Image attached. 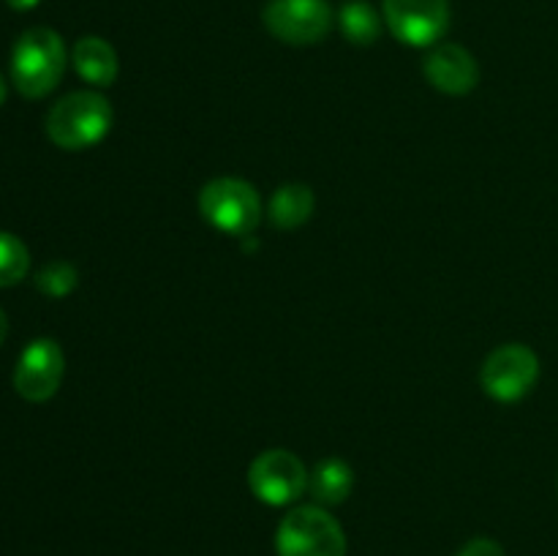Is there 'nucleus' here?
<instances>
[{"label":"nucleus","instance_id":"obj_1","mask_svg":"<svg viewBox=\"0 0 558 556\" xmlns=\"http://www.w3.org/2000/svg\"><path fill=\"white\" fill-rule=\"evenodd\" d=\"M65 44L52 27H31L11 49V82L25 98H44L60 85Z\"/></svg>","mask_w":558,"mask_h":556},{"label":"nucleus","instance_id":"obj_15","mask_svg":"<svg viewBox=\"0 0 558 556\" xmlns=\"http://www.w3.org/2000/svg\"><path fill=\"white\" fill-rule=\"evenodd\" d=\"M31 270V254L27 245L16 234L0 229V289L14 287Z\"/></svg>","mask_w":558,"mask_h":556},{"label":"nucleus","instance_id":"obj_7","mask_svg":"<svg viewBox=\"0 0 558 556\" xmlns=\"http://www.w3.org/2000/svg\"><path fill=\"white\" fill-rule=\"evenodd\" d=\"M381 16L407 47H436L450 27V0H381Z\"/></svg>","mask_w":558,"mask_h":556},{"label":"nucleus","instance_id":"obj_16","mask_svg":"<svg viewBox=\"0 0 558 556\" xmlns=\"http://www.w3.org/2000/svg\"><path fill=\"white\" fill-rule=\"evenodd\" d=\"M76 283H80V273L71 262H49L36 276V287L47 298H65V294L74 292Z\"/></svg>","mask_w":558,"mask_h":556},{"label":"nucleus","instance_id":"obj_8","mask_svg":"<svg viewBox=\"0 0 558 556\" xmlns=\"http://www.w3.org/2000/svg\"><path fill=\"white\" fill-rule=\"evenodd\" d=\"M248 485L254 496L265 505L283 507L292 505L308 485L305 463L292 450H265L251 461Z\"/></svg>","mask_w":558,"mask_h":556},{"label":"nucleus","instance_id":"obj_5","mask_svg":"<svg viewBox=\"0 0 558 556\" xmlns=\"http://www.w3.org/2000/svg\"><path fill=\"white\" fill-rule=\"evenodd\" d=\"M539 379V358L526 343H505L485 358L480 382L494 401L515 403L534 390Z\"/></svg>","mask_w":558,"mask_h":556},{"label":"nucleus","instance_id":"obj_6","mask_svg":"<svg viewBox=\"0 0 558 556\" xmlns=\"http://www.w3.org/2000/svg\"><path fill=\"white\" fill-rule=\"evenodd\" d=\"M262 22L278 41L308 47L332 31L336 14L327 0H267Z\"/></svg>","mask_w":558,"mask_h":556},{"label":"nucleus","instance_id":"obj_14","mask_svg":"<svg viewBox=\"0 0 558 556\" xmlns=\"http://www.w3.org/2000/svg\"><path fill=\"white\" fill-rule=\"evenodd\" d=\"M336 20L343 36H347V41L357 44V47H371V44L379 41L381 16L365 0H349V3H343Z\"/></svg>","mask_w":558,"mask_h":556},{"label":"nucleus","instance_id":"obj_17","mask_svg":"<svg viewBox=\"0 0 558 556\" xmlns=\"http://www.w3.org/2000/svg\"><path fill=\"white\" fill-rule=\"evenodd\" d=\"M458 556H505V548L490 537H474L458 551Z\"/></svg>","mask_w":558,"mask_h":556},{"label":"nucleus","instance_id":"obj_4","mask_svg":"<svg viewBox=\"0 0 558 556\" xmlns=\"http://www.w3.org/2000/svg\"><path fill=\"white\" fill-rule=\"evenodd\" d=\"M278 556H347V534L325 507H294L276 532Z\"/></svg>","mask_w":558,"mask_h":556},{"label":"nucleus","instance_id":"obj_12","mask_svg":"<svg viewBox=\"0 0 558 556\" xmlns=\"http://www.w3.org/2000/svg\"><path fill=\"white\" fill-rule=\"evenodd\" d=\"M316 196L311 191V185L305 183H287L270 196V207H267V216L276 229L283 232H292V229L303 227L311 216H314Z\"/></svg>","mask_w":558,"mask_h":556},{"label":"nucleus","instance_id":"obj_11","mask_svg":"<svg viewBox=\"0 0 558 556\" xmlns=\"http://www.w3.org/2000/svg\"><path fill=\"white\" fill-rule=\"evenodd\" d=\"M71 60H74L76 74L85 82H90V85L109 87L118 80V52H114V47L107 38L82 36L80 41L74 44V58Z\"/></svg>","mask_w":558,"mask_h":556},{"label":"nucleus","instance_id":"obj_18","mask_svg":"<svg viewBox=\"0 0 558 556\" xmlns=\"http://www.w3.org/2000/svg\"><path fill=\"white\" fill-rule=\"evenodd\" d=\"M5 3H9L14 11H31V9H36L41 0H5Z\"/></svg>","mask_w":558,"mask_h":556},{"label":"nucleus","instance_id":"obj_2","mask_svg":"<svg viewBox=\"0 0 558 556\" xmlns=\"http://www.w3.org/2000/svg\"><path fill=\"white\" fill-rule=\"evenodd\" d=\"M112 129V107L96 90H76L52 104L47 136L60 150H87Z\"/></svg>","mask_w":558,"mask_h":556},{"label":"nucleus","instance_id":"obj_19","mask_svg":"<svg viewBox=\"0 0 558 556\" xmlns=\"http://www.w3.org/2000/svg\"><path fill=\"white\" fill-rule=\"evenodd\" d=\"M5 336H9V316H5L3 309H0V347H3Z\"/></svg>","mask_w":558,"mask_h":556},{"label":"nucleus","instance_id":"obj_9","mask_svg":"<svg viewBox=\"0 0 558 556\" xmlns=\"http://www.w3.org/2000/svg\"><path fill=\"white\" fill-rule=\"evenodd\" d=\"M65 374L63 349L54 338H36L20 354L14 368V390L25 401L44 403L58 392Z\"/></svg>","mask_w":558,"mask_h":556},{"label":"nucleus","instance_id":"obj_3","mask_svg":"<svg viewBox=\"0 0 558 556\" xmlns=\"http://www.w3.org/2000/svg\"><path fill=\"white\" fill-rule=\"evenodd\" d=\"M199 210L213 229L248 238L262 221L259 191L243 178H216L202 185Z\"/></svg>","mask_w":558,"mask_h":556},{"label":"nucleus","instance_id":"obj_20","mask_svg":"<svg viewBox=\"0 0 558 556\" xmlns=\"http://www.w3.org/2000/svg\"><path fill=\"white\" fill-rule=\"evenodd\" d=\"M5 80H3V74H0V107H3V101H5Z\"/></svg>","mask_w":558,"mask_h":556},{"label":"nucleus","instance_id":"obj_10","mask_svg":"<svg viewBox=\"0 0 558 556\" xmlns=\"http://www.w3.org/2000/svg\"><path fill=\"white\" fill-rule=\"evenodd\" d=\"M423 74L436 90L447 96H466L477 87L480 65L461 44H436L423 60Z\"/></svg>","mask_w":558,"mask_h":556},{"label":"nucleus","instance_id":"obj_13","mask_svg":"<svg viewBox=\"0 0 558 556\" xmlns=\"http://www.w3.org/2000/svg\"><path fill=\"white\" fill-rule=\"evenodd\" d=\"M308 488L319 505H341L349 499L354 488V472L341 458H327L314 469Z\"/></svg>","mask_w":558,"mask_h":556}]
</instances>
